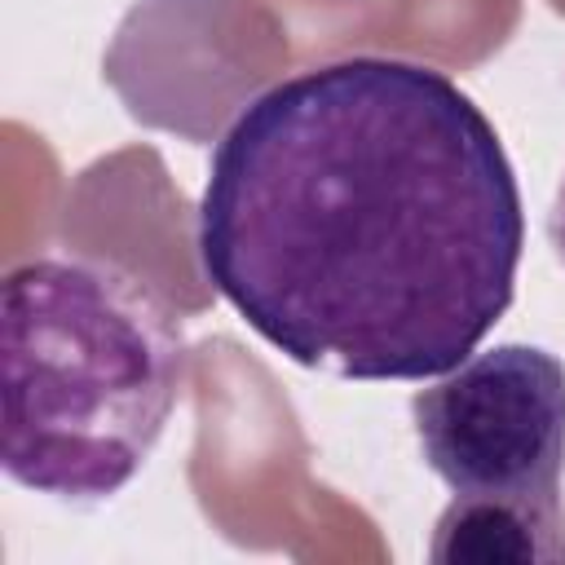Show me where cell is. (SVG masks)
<instances>
[{
    "mask_svg": "<svg viewBox=\"0 0 565 565\" xmlns=\"http://www.w3.org/2000/svg\"><path fill=\"white\" fill-rule=\"evenodd\" d=\"M199 265L296 366L433 380L508 313L521 185L437 66L340 57L238 110L199 199Z\"/></svg>",
    "mask_w": 565,
    "mask_h": 565,
    "instance_id": "6da1fadb",
    "label": "cell"
},
{
    "mask_svg": "<svg viewBox=\"0 0 565 565\" xmlns=\"http://www.w3.org/2000/svg\"><path fill=\"white\" fill-rule=\"evenodd\" d=\"M181 313L119 265L35 256L0 287V463L97 503L150 459L185 384Z\"/></svg>",
    "mask_w": 565,
    "mask_h": 565,
    "instance_id": "7a4b0ae2",
    "label": "cell"
},
{
    "mask_svg": "<svg viewBox=\"0 0 565 565\" xmlns=\"http://www.w3.org/2000/svg\"><path fill=\"white\" fill-rule=\"evenodd\" d=\"M424 463L472 499H561L565 362L539 344H494L411 397Z\"/></svg>",
    "mask_w": 565,
    "mask_h": 565,
    "instance_id": "3957f363",
    "label": "cell"
},
{
    "mask_svg": "<svg viewBox=\"0 0 565 565\" xmlns=\"http://www.w3.org/2000/svg\"><path fill=\"white\" fill-rule=\"evenodd\" d=\"M437 565H565V503L455 494L433 525Z\"/></svg>",
    "mask_w": 565,
    "mask_h": 565,
    "instance_id": "277c9868",
    "label": "cell"
},
{
    "mask_svg": "<svg viewBox=\"0 0 565 565\" xmlns=\"http://www.w3.org/2000/svg\"><path fill=\"white\" fill-rule=\"evenodd\" d=\"M547 238H552L556 256L565 260V181H561V190L552 199V212H547Z\"/></svg>",
    "mask_w": 565,
    "mask_h": 565,
    "instance_id": "5b68a950",
    "label": "cell"
}]
</instances>
